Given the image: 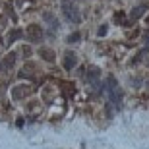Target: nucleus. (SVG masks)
Instances as JSON below:
<instances>
[{
	"label": "nucleus",
	"mask_w": 149,
	"mask_h": 149,
	"mask_svg": "<svg viewBox=\"0 0 149 149\" xmlns=\"http://www.w3.org/2000/svg\"><path fill=\"white\" fill-rule=\"evenodd\" d=\"M62 8H64V16H66L70 22L79 23V19H81V14H79V10L76 8L74 0H62Z\"/></svg>",
	"instance_id": "nucleus-1"
},
{
	"label": "nucleus",
	"mask_w": 149,
	"mask_h": 149,
	"mask_svg": "<svg viewBox=\"0 0 149 149\" xmlns=\"http://www.w3.org/2000/svg\"><path fill=\"white\" fill-rule=\"evenodd\" d=\"M25 37H27L31 43H39V41L43 39V27L37 25V23H31L27 27V31H25Z\"/></svg>",
	"instance_id": "nucleus-2"
},
{
	"label": "nucleus",
	"mask_w": 149,
	"mask_h": 149,
	"mask_svg": "<svg viewBox=\"0 0 149 149\" xmlns=\"http://www.w3.org/2000/svg\"><path fill=\"white\" fill-rule=\"evenodd\" d=\"M29 93H31V87H29V85H16V87H12V97L16 101L25 99Z\"/></svg>",
	"instance_id": "nucleus-3"
},
{
	"label": "nucleus",
	"mask_w": 149,
	"mask_h": 149,
	"mask_svg": "<svg viewBox=\"0 0 149 149\" xmlns=\"http://www.w3.org/2000/svg\"><path fill=\"white\" fill-rule=\"evenodd\" d=\"M16 52H8V54L4 56V60H2V64H0V68L4 70V72H8V70H12L14 68V64H16Z\"/></svg>",
	"instance_id": "nucleus-4"
},
{
	"label": "nucleus",
	"mask_w": 149,
	"mask_h": 149,
	"mask_svg": "<svg viewBox=\"0 0 149 149\" xmlns=\"http://www.w3.org/2000/svg\"><path fill=\"white\" fill-rule=\"evenodd\" d=\"M62 64H64V70H72V68L77 64L76 54H74V52H66V54H64V62H62Z\"/></svg>",
	"instance_id": "nucleus-5"
},
{
	"label": "nucleus",
	"mask_w": 149,
	"mask_h": 149,
	"mask_svg": "<svg viewBox=\"0 0 149 149\" xmlns=\"http://www.w3.org/2000/svg\"><path fill=\"white\" fill-rule=\"evenodd\" d=\"M39 56L43 58V60H47V62H54L56 60V54H54V50L52 49H39Z\"/></svg>",
	"instance_id": "nucleus-6"
},
{
	"label": "nucleus",
	"mask_w": 149,
	"mask_h": 149,
	"mask_svg": "<svg viewBox=\"0 0 149 149\" xmlns=\"http://www.w3.org/2000/svg\"><path fill=\"white\" fill-rule=\"evenodd\" d=\"M145 10H147V6H145V4H141V6H136V8L132 10V14H130V19H132V22L139 19V17L143 16V12H145Z\"/></svg>",
	"instance_id": "nucleus-7"
},
{
	"label": "nucleus",
	"mask_w": 149,
	"mask_h": 149,
	"mask_svg": "<svg viewBox=\"0 0 149 149\" xmlns=\"http://www.w3.org/2000/svg\"><path fill=\"white\" fill-rule=\"evenodd\" d=\"M19 76L22 77H35V66L33 64H25L23 70L19 72Z\"/></svg>",
	"instance_id": "nucleus-8"
},
{
	"label": "nucleus",
	"mask_w": 149,
	"mask_h": 149,
	"mask_svg": "<svg viewBox=\"0 0 149 149\" xmlns=\"http://www.w3.org/2000/svg\"><path fill=\"white\" fill-rule=\"evenodd\" d=\"M43 17H45V22H47V23H50V25H52V29H58V25H60V23H58V19H56L50 12H45Z\"/></svg>",
	"instance_id": "nucleus-9"
},
{
	"label": "nucleus",
	"mask_w": 149,
	"mask_h": 149,
	"mask_svg": "<svg viewBox=\"0 0 149 149\" xmlns=\"http://www.w3.org/2000/svg\"><path fill=\"white\" fill-rule=\"evenodd\" d=\"M22 31H19V29H14V31H12L10 35H8V39H6V43L4 45H12L14 43V41H17V39H22Z\"/></svg>",
	"instance_id": "nucleus-10"
},
{
	"label": "nucleus",
	"mask_w": 149,
	"mask_h": 149,
	"mask_svg": "<svg viewBox=\"0 0 149 149\" xmlns=\"http://www.w3.org/2000/svg\"><path fill=\"white\" fill-rule=\"evenodd\" d=\"M99 68H89V74H87V79H89V81H91V83H95V81H97V79H99Z\"/></svg>",
	"instance_id": "nucleus-11"
},
{
	"label": "nucleus",
	"mask_w": 149,
	"mask_h": 149,
	"mask_svg": "<svg viewBox=\"0 0 149 149\" xmlns=\"http://www.w3.org/2000/svg\"><path fill=\"white\" fill-rule=\"evenodd\" d=\"M114 22L116 23H122V25H126V14H124V12H116L114 14Z\"/></svg>",
	"instance_id": "nucleus-12"
},
{
	"label": "nucleus",
	"mask_w": 149,
	"mask_h": 149,
	"mask_svg": "<svg viewBox=\"0 0 149 149\" xmlns=\"http://www.w3.org/2000/svg\"><path fill=\"white\" fill-rule=\"evenodd\" d=\"M79 39H81V33H77V31H76V33L68 35V39H66V41H68V43H77Z\"/></svg>",
	"instance_id": "nucleus-13"
},
{
	"label": "nucleus",
	"mask_w": 149,
	"mask_h": 149,
	"mask_svg": "<svg viewBox=\"0 0 149 149\" xmlns=\"http://www.w3.org/2000/svg\"><path fill=\"white\" fill-rule=\"evenodd\" d=\"M107 35V25H101L99 27V37H105Z\"/></svg>",
	"instance_id": "nucleus-14"
},
{
	"label": "nucleus",
	"mask_w": 149,
	"mask_h": 149,
	"mask_svg": "<svg viewBox=\"0 0 149 149\" xmlns=\"http://www.w3.org/2000/svg\"><path fill=\"white\" fill-rule=\"evenodd\" d=\"M147 25H149V17H147Z\"/></svg>",
	"instance_id": "nucleus-15"
}]
</instances>
